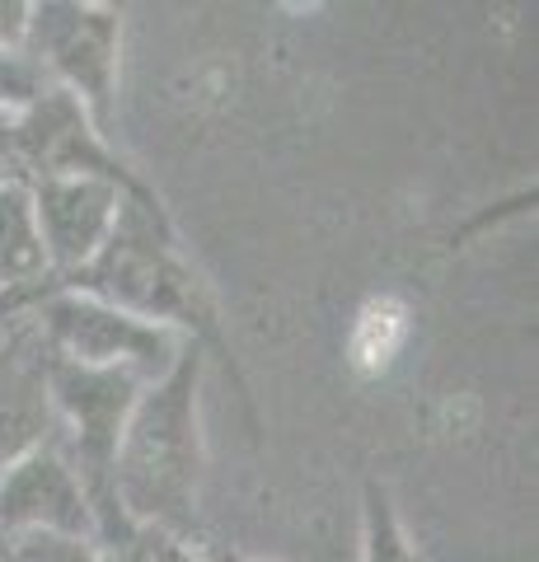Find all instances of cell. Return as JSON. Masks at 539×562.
I'll return each instance as SVG.
<instances>
[{
    "label": "cell",
    "mask_w": 539,
    "mask_h": 562,
    "mask_svg": "<svg viewBox=\"0 0 539 562\" xmlns=\"http://www.w3.org/2000/svg\"><path fill=\"white\" fill-rule=\"evenodd\" d=\"M24 24H29V5L20 0H0V47H20L24 43Z\"/></svg>",
    "instance_id": "cell-14"
},
{
    "label": "cell",
    "mask_w": 539,
    "mask_h": 562,
    "mask_svg": "<svg viewBox=\"0 0 539 562\" xmlns=\"http://www.w3.org/2000/svg\"><path fill=\"white\" fill-rule=\"evenodd\" d=\"M47 357L52 351L29 314L14 328H0V473L57 436Z\"/></svg>",
    "instance_id": "cell-8"
},
{
    "label": "cell",
    "mask_w": 539,
    "mask_h": 562,
    "mask_svg": "<svg viewBox=\"0 0 539 562\" xmlns=\"http://www.w3.org/2000/svg\"><path fill=\"white\" fill-rule=\"evenodd\" d=\"M0 562H113L99 539L66 535H14L0 539Z\"/></svg>",
    "instance_id": "cell-12"
},
{
    "label": "cell",
    "mask_w": 539,
    "mask_h": 562,
    "mask_svg": "<svg viewBox=\"0 0 539 562\" xmlns=\"http://www.w3.org/2000/svg\"><path fill=\"white\" fill-rule=\"evenodd\" d=\"M29 319L38 324L43 342L57 361L94 366V371H132L146 384L165 380L179 366L188 342H198L165 324H146L136 314L103 305L94 295H80V291H47L29 310Z\"/></svg>",
    "instance_id": "cell-3"
},
{
    "label": "cell",
    "mask_w": 539,
    "mask_h": 562,
    "mask_svg": "<svg viewBox=\"0 0 539 562\" xmlns=\"http://www.w3.org/2000/svg\"><path fill=\"white\" fill-rule=\"evenodd\" d=\"M47 90H57V85H52L47 70L24 52V43L0 47V117L14 122L20 113H29Z\"/></svg>",
    "instance_id": "cell-11"
},
{
    "label": "cell",
    "mask_w": 539,
    "mask_h": 562,
    "mask_svg": "<svg viewBox=\"0 0 539 562\" xmlns=\"http://www.w3.org/2000/svg\"><path fill=\"white\" fill-rule=\"evenodd\" d=\"M10 140L33 165V179H80V173H90V179H113L123 188H136V179H127L123 160H113L103 150L90 113L66 90H47L29 113L14 117Z\"/></svg>",
    "instance_id": "cell-7"
},
{
    "label": "cell",
    "mask_w": 539,
    "mask_h": 562,
    "mask_svg": "<svg viewBox=\"0 0 539 562\" xmlns=\"http://www.w3.org/2000/svg\"><path fill=\"white\" fill-rule=\"evenodd\" d=\"M361 562H417L385 483H367V502H361Z\"/></svg>",
    "instance_id": "cell-10"
},
{
    "label": "cell",
    "mask_w": 539,
    "mask_h": 562,
    "mask_svg": "<svg viewBox=\"0 0 539 562\" xmlns=\"http://www.w3.org/2000/svg\"><path fill=\"white\" fill-rule=\"evenodd\" d=\"M14 535L99 539L94 512L57 436L0 473V539Z\"/></svg>",
    "instance_id": "cell-5"
},
{
    "label": "cell",
    "mask_w": 539,
    "mask_h": 562,
    "mask_svg": "<svg viewBox=\"0 0 539 562\" xmlns=\"http://www.w3.org/2000/svg\"><path fill=\"white\" fill-rule=\"evenodd\" d=\"M231 562H249V558H231Z\"/></svg>",
    "instance_id": "cell-17"
},
{
    "label": "cell",
    "mask_w": 539,
    "mask_h": 562,
    "mask_svg": "<svg viewBox=\"0 0 539 562\" xmlns=\"http://www.w3.org/2000/svg\"><path fill=\"white\" fill-rule=\"evenodd\" d=\"M117 47H123V14L109 5H76V0L29 5L24 52L47 70L57 90L90 113L94 127L113 113Z\"/></svg>",
    "instance_id": "cell-4"
},
{
    "label": "cell",
    "mask_w": 539,
    "mask_h": 562,
    "mask_svg": "<svg viewBox=\"0 0 539 562\" xmlns=\"http://www.w3.org/2000/svg\"><path fill=\"white\" fill-rule=\"evenodd\" d=\"M0 319H5V301H0Z\"/></svg>",
    "instance_id": "cell-16"
},
{
    "label": "cell",
    "mask_w": 539,
    "mask_h": 562,
    "mask_svg": "<svg viewBox=\"0 0 539 562\" xmlns=\"http://www.w3.org/2000/svg\"><path fill=\"white\" fill-rule=\"evenodd\" d=\"M113 562H206L183 535L155 530V525H132V535L123 539V549L109 553Z\"/></svg>",
    "instance_id": "cell-13"
},
{
    "label": "cell",
    "mask_w": 539,
    "mask_h": 562,
    "mask_svg": "<svg viewBox=\"0 0 539 562\" xmlns=\"http://www.w3.org/2000/svg\"><path fill=\"white\" fill-rule=\"evenodd\" d=\"M10 179H14V169H10L5 160H0V183H10Z\"/></svg>",
    "instance_id": "cell-15"
},
{
    "label": "cell",
    "mask_w": 539,
    "mask_h": 562,
    "mask_svg": "<svg viewBox=\"0 0 539 562\" xmlns=\"http://www.w3.org/2000/svg\"><path fill=\"white\" fill-rule=\"evenodd\" d=\"M33 188V216H38V239L47 272L76 277L94 262V254L109 244L117 211L132 188L113 179H29ZM142 188V183H136Z\"/></svg>",
    "instance_id": "cell-6"
},
{
    "label": "cell",
    "mask_w": 539,
    "mask_h": 562,
    "mask_svg": "<svg viewBox=\"0 0 539 562\" xmlns=\"http://www.w3.org/2000/svg\"><path fill=\"white\" fill-rule=\"evenodd\" d=\"M202 347L188 342L179 366L136 394L117 441L113 492L132 525L183 535L198 516L202 492Z\"/></svg>",
    "instance_id": "cell-1"
},
{
    "label": "cell",
    "mask_w": 539,
    "mask_h": 562,
    "mask_svg": "<svg viewBox=\"0 0 539 562\" xmlns=\"http://www.w3.org/2000/svg\"><path fill=\"white\" fill-rule=\"evenodd\" d=\"M61 291L94 295L103 305L136 314L146 324H165L173 333H183V338H193L198 328L212 324L206 319V295L198 286V277L173 254L165 211L146 188L127 192L109 244Z\"/></svg>",
    "instance_id": "cell-2"
},
{
    "label": "cell",
    "mask_w": 539,
    "mask_h": 562,
    "mask_svg": "<svg viewBox=\"0 0 539 562\" xmlns=\"http://www.w3.org/2000/svg\"><path fill=\"white\" fill-rule=\"evenodd\" d=\"M47 277L38 216H33V188L24 173L0 183V286H29Z\"/></svg>",
    "instance_id": "cell-9"
}]
</instances>
